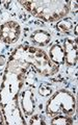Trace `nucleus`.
<instances>
[{"label":"nucleus","mask_w":78,"mask_h":125,"mask_svg":"<svg viewBox=\"0 0 78 125\" xmlns=\"http://www.w3.org/2000/svg\"><path fill=\"white\" fill-rule=\"evenodd\" d=\"M51 40V36L44 30H36L31 34V41L37 46H46Z\"/></svg>","instance_id":"7"},{"label":"nucleus","mask_w":78,"mask_h":125,"mask_svg":"<svg viewBox=\"0 0 78 125\" xmlns=\"http://www.w3.org/2000/svg\"><path fill=\"white\" fill-rule=\"evenodd\" d=\"M49 58L53 62V64L55 65H59L65 62V52L62 47L59 45H53L51 48H50L49 51Z\"/></svg>","instance_id":"8"},{"label":"nucleus","mask_w":78,"mask_h":125,"mask_svg":"<svg viewBox=\"0 0 78 125\" xmlns=\"http://www.w3.org/2000/svg\"><path fill=\"white\" fill-rule=\"evenodd\" d=\"M25 10L47 22L56 21L69 11L67 1H20Z\"/></svg>","instance_id":"2"},{"label":"nucleus","mask_w":78,"mask_h":125,"mask_svg":"<svg viewBox=\"0 0 78 125\" xmlns=\"http://www.w3.org/2000/svg\"><path fill=\"white\" fill-rule=\"evenodd\" d=\"M10 57L26 62L29 66H32L38 72L44 75H52L58 71L57 65L51 62L49 56L37 47L21 45L15 50Z\"/></svg>","instance_id":"1"},{"label":"nucleus","mask_w":78,"mask_h":125,"mask_svg":"<svg viewBox=\"0 0 78 125\" xmlns=\"http://www.w3.org/2000/svg\"><path fill=\"white\" fill-rule=\"evenodd\" d=\"M76 109V101L74 97L67 91L60 90L49 99L47 103V113L49 115L65 114L72 115Z\"/></svg>","instance_id":"3"},{"label":"nucleus","mask_w":78,"mask_h":125,"mask_svg":"<svg viewBox=\"0 0 78 125\" xmlns=\"http://www.w3.org/2000/svg\"><path fill=\"white\" fill-rule=\"evenodd\" d=\"M21 29L17 22L9 21L0 26V40L6 44H11L19 39Z\"/></svg>","instance_id":"4"},{"label":"nucleus","mask_w":78,"mask_h":125,"mask_svg":"<svg viewBox=\"0 0 78 125\" xmlns=\"http://www.w3.org/2000/svg\"><path fill=\"white\" fill-rule=\"evenodd\" d=\"M33 93L31 89H26L21 93V107L25 115H31L33 113L34 103L32 100Z\"/></svg>","instance_id":"6"},{"label":"nucleus","mask_w":78,"mask_h":125,"mask_svg":"<svg viewBox=\"0 0 78 125\" xmlns=\"http://www.w3.org/2000/svg\"><path fill=\"white\" fill-rule=\"evenodd\" d=\"M30 124H33V125H42V124H45L44 122V120H43V118L41 116H39V115H36V116H33L32 118L30 119Z\"/></svg>","instance_id":"11"},{"label":"nucleus","mask_w":78,"mask_h":125,"mask_svg":"<svg viewBox=\"0 0 78 125\" xmlns=\"http://www.w3.org/2000/svg\"><path fill=\"white\" fill-rule=\"evenodd\" d=\"M5 62H6L5 56H3V55H0V68H1V67H3V66L5 65Z\"/></svg>","instance_id":"13"},{"label":"nucleus","mask_w":78,"mask_h":125,"mask_svg":"<svg viewBox=\"0 0 78 125\" xmlns=\"http://www.w3.org/2000/svg\"><path fill=\"white\" fill-rule=\"evenodd\" d=\"M72 27H73V24L70 19H64V20L58 22L56 25V28L59 31H61V32H69L72 29Z\"/></svg>","instance_id":"9"},{"label":"nucleus","mask_w":78,"mask_h":125,"mask_svg":"<svg viewBox=\"0 0 78 125\" xmlns=\"http://www.w3.org/2000/svg\"><path fill=\"white\" fill-rule=\"evenodd\" d=\"M51 124H53V125H69V124H73V120L71 118H69V117L58 116L51 120Z\"/></svg>","instance_id":"10"},{"label":"nucleus","mask_w":78,"mask_h":125,"mask_svg":"<svg viewBox=\"0 0 78 125\" xmlns=\"http://www.w3.org/2000/svg\"><path fill=\"white\" fill-rule=\"evenodd\" d=\"M64 52H65V61L68 65H76L77 62V44L72 40H65L64 42Z\"/></svg>","instance_id":"5"},{"label":"nucleus","mask_w":78,"mask_h":125,"mask_svg":"<svg viewBox=\"0 0 78 125\" xmlns=\"http://www.w3.org/2000/svg\"><path fill=\"white\" fill-rule=\"evenodd\" d=\"M3 123V117H2V114H1V111H0V124Z\"/></svg>","instance_id":"14"},{"label":"nucleus","mask_w":78,"mask_h":125,"mask_svg":"<svg viewBox=\"0 0 78 125\" xmlns=\"http://www.w3.org/2000/svg\"><path fill=\"white\" fill-rule=\"evenodd\" d=\"M39 92H40V94L42 96H49V95H51L52 90H51V88H49V87H44V85L42 87V85H41Z\"/></svg>","instance_id":"12"}]
</instances>
